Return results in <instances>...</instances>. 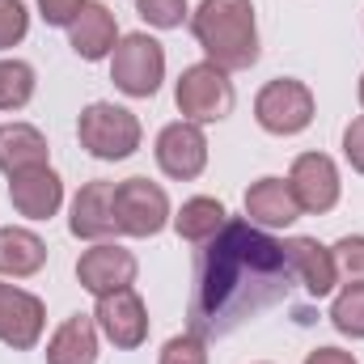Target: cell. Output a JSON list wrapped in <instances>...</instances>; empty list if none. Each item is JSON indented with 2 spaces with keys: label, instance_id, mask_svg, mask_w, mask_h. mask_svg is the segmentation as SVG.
Returning a JSON list of instances; mask_svg holds the SVG:
<instances>
[{
  "label": "cell",
  "instance_id": "cell-19",
  "mask_svg": "<svg viewBox=\"0 0 364 364\" xmlns=\"http://www.w3.org/2000/svg\"><path fill=\"white\" fill-rule=\"evenodd\" d=\"M97 322L93 314H73L47 339V364H97Z\"/></svg>",
  "mask_w": 364,
  "mask_h": 364
},
{
  "label": "cell",
  "instance_id": "cell-29",
  "mask_svg": "<svg viewBox=\"0 0 364 364\" xmlns=\"http://www.w3.org/2000/svg\"><path fill=\"white\" fill-rule=\"evenodd\" d=\"M85 9V0H38V13H43V21L47 26H73V17Z\"/></svg>",
  "mask_w": 364,
  "mask_h": 364
},
{
  "label": "cell",
  "instance_id": "cell-15",
  "mask_svg": "<svg viewBox=\"0 0 364 364\" xmlns=\"http://www.w3.org/2000/svg\"><path fill=\"white\" fill-rule=\"evenodd\" d=\"M284 255H288V267L301 279V288L309 296H331L335 284H339V267H335V255L331 246H322L318 237H288L284 242Z\"/></svg>",
  "mask_w": 364,
  "mask_h": 364
},
{
  "label": "cell",
  "instance_id": "cell-11",
  "mask_svg": "<svg viewBox=\"0 0 364 364\" xmlns=\"http://www.w3.org/2000/svg\"><path fill=\"white\" fill-rule=\"evenodd\" d=\"M43 326H47L43 301L34 292L0 279V343L13 352H30L43 339Z\"/></svg>",
  "mask_w": 364,
  "mask_h": 364
},
{
  "label": "cell",
  "instance_id": "cell-26",
  "mask_svg": "<svg viewBox=\"0 0 364 364\" xmlns=\"http://www.w3.org/2000/svg\"><path fill=\"white\" fill-rule=\"evenodd\" d=\"M30 30V9L21 0H0V51L17 47Z\"/></svg>",
  "mask_w": 364,
  "mask_h": 364
},
{
  "label": "cell",
  "instance_id": "cell-3",
  "mask_svg": "<svg viewBox=\"0 0 364 364\" xmlns=\"http://www.w3.org/2000/svg\"><path fill=\"white\" fill-rule=\"evenodd\" d=\"M140 119L114 102H90L77 119V140L97 161H127L140 149Z\"/></svg>",
  "mask_w": 364,
  "mask_h": 364
},
{
  "label": "cell",
  "instance_id": "cell-9",
  "mask_svg": "<svg viewBox=\"0 0 364 364\" xmlns=\"http://www.w3.org/2000/svg\"><path fill=\"white\" fill-rule=\"evenodd\" d=\"M157 166H161V174L174 182H191L203 174V166H208V136H203V127L199 123H166L161 132H157Z\"/></svg>",
  "mask_w": 364,
  "mask_h": 364
},
{
  "label": "cell",
  "instance_id": "cell-25",
  "mask_svg": "<svg viewBox=\"0 0 364 364\" xmlns=\"http://www.w3.org/2000/svg\"><path fill=\"white\" fill-rule=\"evenodd\" d=\"M136 13L157 30H178L186 21V0H136Z\"/></svg>",
  "mask_w": 364,
  "mask_h": 364
},
{
  "label": "cell",
  "instance_id": "cell-7",
  "mask_svg": "<svg viewBox=\"0 0 364 364\" xmlns=\"http://www.w3.org/2000/svg\"><path fill=\"white\" fill-rule=\"evenodd\" d=\"M114 225L127 237H157L170 225V195L149 178L114 182Z\"/></svg>",
  "mask_w": 364,
  "mask_h": 364
},
{
  "label": "cell",
  "instance_id": "cell-6",
  "mask_svg": "<svg viewBox=\"0 0 364 364\" xmlns=\"http://www.w3.org/2000/svg\"><path fill=\"white\" fill-rule=\"evenodd\" d=\"M255 119L272 136H301L314 123V93L296 77H275L255 97Z\"/></svg>",
  "mask_w": 364,
  "mask_h": 364
},
{
  "label": "cell",
  "instance_id": "cell-27",
  "mask_svg": "<svg viewBox=\"0 0 364 364\" xmlns=\"http://www.w3.org/2000/svg\"><path fill=\"white\" fill-rule=\"evenodd\" d=\"M157 364H208V343H203L195 331L174 335V339L161 348V360Z\"/></svg>",
  "mask_w": 364,
  "mask_h": 364
},
{
  "label": "cell",
  "instance_id": "cell-5",
  "mask_svg": "<svg viewBox=\"0 0 364 364\" xmlns=\"http://www.w3.org/2000/svg\"><path fill=\"white\" fill-rule=\"evenodd\" d=\"M174 102H178L182 119L186 123H220V119H229L233 114V102H237V90H233V81H229V73L225 68H216V64H191V68H182L178 85H174Z\"/></svg>",
  "mask_w": 364,
  "mask_h": 364
},
{
  "label": "cell",
  "instance_id": "cell-12",
  "mask_svg": "<svg viewBox=\"0 0 364 364\" xmlns=\"http://www.w3.org/2000/svg\"><path fill=\"white\" fill-rule=\"evenodd\" d=\"M288 186H292L301 212H314V216L331 212L339 203V191H343L339 170H335V161L326 153H301L292 161V170H288Z\"/></svg>",
  "mask_w": 364,
  "mask_h": 364
},
{
  "label": "cell",
  "instance_id": "cell-22",
  "mask_svg": "<svg viewBox=\"0 0 364 364\" xmlns=\"http://www.w3.org/2000/svg\"><path fill=\"white\" fill-rule=\"evenodd\" d=\"M331 326L348 339H364V284H343L331 301Z\"/></svg>",
  "mask_w": 364,
  "mask_h": 364
},
{
  "label": "cell",
  "instance_id": "cell-30",
  "mask_svg": "<svg viewBox=\"0 0 364 364\" xmlns=\"http://www.w3.org/2000/svg\"><path fill=\"white\" fill-rule=\"evenodd\" d=\"M305 364H360L352 352H343V348H318V352H309Z\"/></svg>",
  "mask_w": 364,
  "mask_h": 364
},
{
  "label": "cell",
  "instance_id": "cell-21",
  "mask_svg": "<svg viewBox=\"0 0 364 364\" xmlns=\"http://www.w3.org/2000/svg\"><path fill=\"white\" fill-rule=\"evenodd\" d=\"M170 220H174V229H178L182 242L203 246V242H212V237L225 229L229 212H225V203H220V199H212V195H195V199H186V203H182Z\"/></svg>",
  "mask_w": 364,
  "mask_h": 364
},
{
  "label": "cell",
  "instance_id": "cell-8",
  "mask_svg": "<svg viewBox=\"0 0 364 364\" xmlns=\"http://www.w3.org/2000/svg\"><path fill=\"white\" fill-rule=\"evenodd\" d=\"M93 322H97V331H102L119 352H132V348H140V343L149 339V305L140 301L136 288H119V292L97 296Z\"/></svg>",
  "mask_w": 364,
  "mask_h": 364
},
{
  "label": "cell",
  "instance_id": "cell-24",
  "mask_svg": "<svg viewBox=\"0 0 364 364\" xmlns=\"http://www.w3.org/2000/svg\"><path fill=\"white\" fill-rule=\"evenodd\" d=\"M331 255H335V267H339V275H343L348 284H364V237L360 233L339 237V242L331 246Z\"/></svg>",
  "mask_w": 364,
  "mask_h": 364
},
{
  "label": "cell",
  "instance_id": "cell-28",
  "mask_svg": "<svg viewBox=\"0 0 364 364\" xmlns=\"http://www.w3.org/2000/svg\"><path fill=\"white\" fill-rule=\"evenodd\" d=\"M343 157H348V166L364 174V114H356L348 127H343Z\"/></svg>",
  "mask_w": 364,
  "mask_h": 364
},
{
  "label": "cell",
  "instance_id": "cell-2",
  "mask_svg": "<svg viewBox=\"0 0 364 364\" xmlns=\"http://www.w3.org/2000/svg\"><path fill=\"white\" fill-rule=\"evenodd\" d=\"M191 34L208 64L225 73H246L259 64V21L250 0H203L191 13Z\"/></svg>",
  "mask_w": 364,
  "mask_h": 364
},
{
  "label": "cell",
  "instance_id": "cell-10",
  "mask_svg": "<svg viewBox=\"0 0 364 364\" xmlns=\"http://www.w3.org/2000/svg\"><path fill=\"white\" fill-rule=\"evenodd\" d=\"M136 255L123 250L119 242H93L90 250H81L77 259V279L81 288L93 296H106V292H119V288H132L136 284Z\"/></svg>",
  "mask_w": 364,
  "mask_h": 364
},
{
  "label": "cell",
  "instance_id": "cell-1",
  "mask_svg": "<svg viewBox=\"0 0 364 364\" xmlns=\"http://www.w3.org/2000/svg\"><path fill=\"white\" fill-rule=\"evenodd\" d=\"M203 246L208 250L195 263L191 292V331L199 339L229 335L267 305L284 301V279L292 275L284 242L267 237L250 220H225V229Z\"/></svg>",
  "mask_w": 364,
  "mask_h": 364
},
{
  "label": "cell",
  "instance_id": "cell-20",
  "mask_svg": "<svg viewBox=\"0 0 364 364\" xmlns=\"http://www.w3.org/2000/svg\"><path fill=\"white\" fill-rule=\"evenodd\" d=\"M43 263H47V242L34 229H17V225L0 229V275L30 279L43 272Z\"/></svg>",
  "mask_w": 364,
  "mask_h": 364
},
{
  "label": "cell",
  "instance_id": "cell-17",
  "mask_svg": "<svg viewBox=\"0 0 364 364\" xmlns=\"http://www.w3.org/2000/svg\"><path fill=\"white\" fill-rule=\"evenodd\" d=\"M246 216L259 229H288L301 220V203L292 195L288 178H259L246 191Z\"/></svg>",
  "mask_w": 364,
  "mask_h": 364
},
{
  "label": "cell",
  "instance_id": "cell-13",
  "mask_svg": "<svg viewBox=\"0 0 364 364\" xmlns=\"http://www.w3.org/2000/svg\"><path fill=\"white\" fill-rule=\"evenodd\" d=\"M68 229H73V237H81V242H110V237L119 233V225H114V182L93 178L77 191Z\"/></svg>",
  "mask_w": 364,
  "mask_h": 364
},
{
  "label": "cell",
  "instance_id": "cell-31",
  "mask_svg": "<svg viewBox=\"0 0 364 364\" xmlns=\"http://www.w3.org/2000/svg\"><path fill=\"white\" fill-rule=\"evenodd\" d=\"M356 93H360V106H364V73H360V85H356Z\"/></svg>",
  "mask_w": 364,
  "mask_h": 364
},
{
  "label": "cell",
  "instance_id": "cell-16",
  "mask_svg": "<svg viewBox=\"0 0 364 364\" xmlns=\"http://www.w3.org/2000/svg\"><path fill=\"white\" fill-rule=\"evenodd\" d=\"M114 43H119V26H114V13L106 9V4H97V0H85V9L73 17V26H68V47L85 60V64H97V60H106L110 51H114Z\"/></svg>",
  "mask_w": 364,
  "mask_h": 364
},
{
  "label": "cell",
  "instance_id": "cell-23",
  "mask_svg": "<svg viewBox=\"0 0 364 364\" xmlns=\"http://www.w3.org/2000/svg\"><path fill=\"white\" fill-rule=\"evenodd\" d=\"M34 97V68L26 60H0V110H21Z\"/></svg>",
  "mask_w": 364,
  "mask_h": 364
},
{
  "label": "cell",
  "instance_id": "cell-14",
  "mask_svg": "<svg viewBox=\"0 0 364 364\" xmlns=\"http://www.w3.org/2000/svg\"><path fill=\"white\" fill-rule=\"evenodd\" d=\"M9 203L26 220H51L60 212V203H64V178L51 166L26 170V174L9 178Z\"/></svg>",
  "mask_w": 364,
  "mask_h": 364
},
{
  "label": "cell",
  "instance_id": "cell-4",
  "mask_svg": "<svg viewBox=\"0 0 364 364\" xmlns=\"http://www.w3.org/2000/svg\"><path fill=\"white\" fill-rule=\"evenodd\" d=\"M110 81L127 97H153L166 81V47L153 34H123L110 51Z\"/></svg>",
  "mask_w": 364,
  "mask_h": 364
},
{
  "label": "cell",
  "instance_id": "cell-18",
  "mask_svg": "<svg viewBox=\"0 0 364 364\" xmlns=\"http://www.w3.org/2000/svg\"><path fill=\"white\" fill-rule=\"evenodd\" d=\"M47 157H51L47 136L34 123H4L0 127V174L4 178L38 170V166H47Z\"/></svg>",
  "mask_w": 364,
  "mask_h": 364
}]
</instances>
